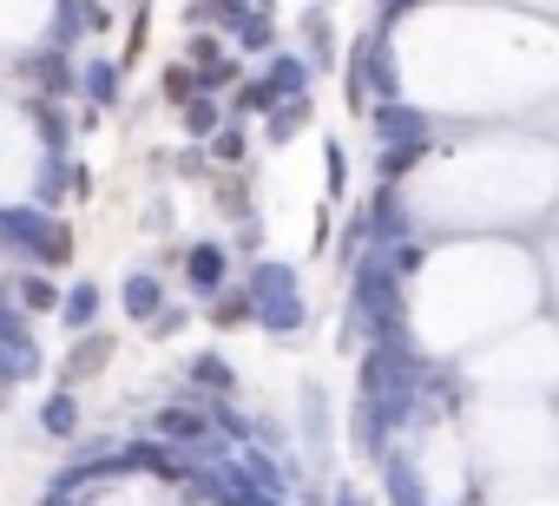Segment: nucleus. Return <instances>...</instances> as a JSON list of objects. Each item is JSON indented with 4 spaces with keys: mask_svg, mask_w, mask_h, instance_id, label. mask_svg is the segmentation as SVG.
Wrapping results in <instances>:
<instances>
[{
    "mask_svg": "<svg viewBox=\"0 0 559 506\" xmlns=\"http://www.w3.org/2000/svg\"><path fill=\"white\" fill-rule=\"evenodd\" d=\"M250 310L270 336H297L304 329V297H297V277L284 264H257L250 270Z\"/></svg>",
    "mask_w": 559,
    "mask_h": 506,
    "instance_id": "nucleus-2",
    "label": "nucleus"
},
{
    "mask_svg": "<svg viewBox=\"0 0 559 506\" xmlns=\"http://www.w3.org/2000/svg\"><path fill=\"white\" fill-rule=\"evenodd\" d=\"M336 506H362V499H356V493H343V499H336Z\"/></svg>",
    "mask_w": 559,
    "mask_h": 506,
    "instance_id": "nucleus-26",
    "label": "nucleus"
},
{
    "mask_svg": "<svg viewBox=\"0 0 559 506\" xmlns=\"http://www.w3.org/2000/svg\"><path fill=\"white\" fill-rule=\"evenodd\" d=\"M237 40H243L250 53H257V47H270V14H250V8H243V21H237Z\"/></svg>",
    "mask_w": 559,
    "mask_h": 506,
    "instance_id": "nucleus-20",
    "label": "nucleus"
},
{
    "mask_svg": "<svg viewBox=\"0 0 559 506\" xmlns=\"http://www.w3.org/2000/svg\"><path fill=\"white\" fill-rule=\"evenodd\" d=\"M67 171H73V165H60V158L47 165V178H40V204H60V197H67V184H73Z\"/></svg>",
    "mask_w": 559,
    "mask_h": 506,
    "instance_id": "nucleus-21",
    "label": "nucleus"
},
{
    "mask_svg": "<svg viewBox=\"0 0 559 506\" xmlns=\"http://www.w3.org/2000/svg\"><path fill=\"white\" fill-rule=\"evenodd\" d=\"M415 158H421V145H389V152H382V178H402Z\"/></svg>",
    "mask_w": 559,
    "mask_h": 506,
    "instance_id": "nucleus-23",
    "label": "nucleus"
},
{
    "mask_svg": "<svg viewBox=\"0 0 559 506\" xmlns=\"http://www.w3.org/2000/svg\"><path fill=\"white\" fill-rule=\"evenodd\" d=\"M80 93H86L93 106H112V99H119V67H112V60H86V67H80Z\"/></svg>",
    "mask_w": 559,
    "mask_h": 506,
    "instance_id": "nucleus-9",
    "label": "nucleus"
},
{
    "mask_svg": "<svg viewBox=\"0 0 559 506\" xmlns=\"http://www.w3.org/2000/svg\"><path fill=\"white\" fill-rule=\"evenodd\" d=\"M21 303H27V310H53V284H47V277H27V284H21Z\"/></svg>",
    "mask_w": 559,
    "mask_h": 506,
    "instance_id": "nucleus-24",
    "label": "nucleus"
},
{
    "mask_svg": "<svg viewBox=\"0 0 559 506\" xmlns=\"http://www.w3.org/2000/svg\"><path fill=\"white\" fill-rule=\"evenodd\" d=\"M106 356H112V342H106V336H86V342L67 356V369H60V375H67V382H80V375H86V369H99Z\"/></svg>",
    "mask_w": 559,
    "mask_h": 506,
    "instance_id": "nucleus-14",
    "label": "nucleus"
},
{
    "mask_svg": "<svg viewBox=\"0 0 559 506\" xmlns=\"http://www.w3.org/2000/svg\"><path fill=\"white\" fill-rule=\"evenodd\" d=\"M0 243L21 250V257H40V264L67 257V230H53L40 210H0Z\"/></svg>",
    "mask_w": 559,
    "mask_h": 506,
    "instance_id": "nucleus-3",
    "label": "nucleus"
},
{
    "mask_svg": "<svg viewBox=\"0 0 559 506\" xmlns=\"http://www.w3.org/2000/svg\"><path fill=\"white\" fill-rule=\"evenodd\" d=\"M257 86H263V99H270V106L304 99V86H310V60H297V53H276V60H270V80H257Z\"/></svg>",
    "mask_w": 559,
    "mask_h": 506,
    "instance_id": "nucleus-5",
    "label": "nucleus"
},
{
    "mask_svg": "<svg viewBox=\"0 0 559 506\" xmlns=\"http://www.w3.org/2000/svg\"><path fill=\"white\" fill-rule=\"evenodd\" d=\"M34 132H40V145L60 152V145H67V112H60V106H40V112H34Z\"/></svg>",
    "mask_w": 559,
    "mask_h": 506,
    "instance_id": "nucleus-18",
    "label": "nucleus"
},
{
    "mask_svg": "<svg viewBox=\"0 0 559 506\" xmlns=\"http://www.w3.org/2000/svg\"><path fill=\"white\" fill-rule=\"evenodd\" d=\"M362 323H369L376 342H402V290H395V270H382V264L356 270V310H349V329H362Z\"/></svg>",
    "mask_w": 559,
    "mask_h": 506,
    "instance_id": "nucleus-1",
    "label": "nucleus"
},
{
    "mask_svg": "<svg viewBox=\"0 0 559 506\" xmlns=\"http://www.w3.org/2000/svg\"><path fill=\"white\" fill-rule=\"evenodd\" d=\"M237 80V60H211V67H198V86L204 93H217V86H230Z\"/></svg>",
    "mask_w": 559,
    "mask_h": 506,
    "instance_id": "nucleus-22",
    "label": "nucleus"
},
{
    "mask_svg": "<svg viewBox=\"0 0 559 506\" xmlns=\"http://www.w3.org/2000/svg\"><path fill=\"white\" fill-rule=\"evenodd\" d=\"M86 27V0H60V21H53V47H67Z\"/></svg>",
    "mask_w": 559,
    "mask_h": 506,
    "instance_id": "nucleus-19",
    "label": "nucleus"
},
{
    "mask_svg": "<svg viewBox=\"0 0 559 506\" xmlns=\"http://www.w3.org/2000/svg\"><path fill=\"white\" fill-rule=\"evenodd\" d=\"M304 34H310L317 67H330V60H336V34H330V21H323V14H310V21H304Z\"/></svg>",
    "mask_w": 559,
    "mask_h": 506,
    "instance_id": "nucleus-17",
    "label": "nucleus"
},
{
    "mask_svg": "<svg viewBox=\"0 0 559 506\" xmlns=\"http://www.w3.org/2000/svg\"><path fill=\"white\" fill-rule=\"evenodd\" d=\"M185 270H191V290H198V297H217V290H224V270H230V257H224L217 243H198L191 257H185Z\"/></svg>",
    "mask_w": 559,
    "mask_h": 506,
    "instance_id": "nucleus-7",
    "label": "nucleus"
},
{
    "mask_svg": "<svg viewBox=\"0 0 559 506\" xmlns=\"http://www.w3.org/2000/svg\"><path fill=\"white\" fill-rule=\"evenodd\" d=\"M152 434H158L165 447H191V441H204V434H211V414H198V408H158Z\"/></svg>",
    "mask_w": 559,
    "mask_h": 506,
    "instance_id": "nucleus-6",
    "label": "nucleus"
},
{
    "mask_svg": "<svg viewBox=\"0 0 559 506\" xmlns=\"http://www.w3.org/2000/svg\"><path fill=\"white\" fill-rule=\"evenodd\" d=\"M40 427H47L53 441H73V427H80V401H73V395H53V401L40 408Z\"/></svg>",
    "mask_w": 559,
    "mask_h": 506,
    "instance_id": "nucleus-10",
    "label": "nucleus"
},
{
    "mask_svg": "<svg viewBox=\"0 0 559 506\" xmlns=\"http://www.w3.org/2000/svg\"><path fill=\"white\" fill-rule=\"evenodd\" d=\"M60 316H67V329H93V316H99V290H93V284H80V290L60 303Z\"/></svg>",
    "mask_w": 559,
    "mask_h": 506,
    "instance_id": "nucleus-13",
    "label": "nucleus"
},
{
    "mask_svg": "<svg viewBox=\"0 0 559 506\" xmlns=\"http://www.w3.org/2000/svg\"><path fill=\"white\" fill-rule=\"evenodd\" d=\"M304 119H310V106H304V99H284V106H276V119H270V145L297 138V132H304Z\"/></svg>",
    "mask_w": 559,
    "mask_h": 506,
    "instance_id": "nucleus-15",
    "label": "nucleus"
},
{
    "mask_svg": "<svg viewBox=\"0 0 559 506\" xmlns=\"http://www.w3.org/2000/svg\"><path fill=\"white\" fill-rule=\"evenodd\" d=\"M40 86L47 93H80V73L67 67V53L53 47V53H40Z\"/></svg>",
    "mask_w": 559,
    "mask_h": 506,
    "instance_id": "nucleus-12",
    "label": "nucleus"
},
{
    "mask_svg": "<svg viewBox=\"0 0 559 506\" xmlns=\"http://www.w3.org/2000/svg\"><path fill=\"white\" fill-rule=\"evenodd\" d=\"M191 86H198V73H165V93L171 99H191Z\"/></svg>",
    "mask_w": 559,
    "mask_h": 506,
    "instance_id": "nucleus-25",
    "label": "nucleus"
},
{
    "mask_svg": "<svg viewBox=\"0 0 559 506\" xmlns=\"http://www.w3.org/2000/svg\"><path fill=\"white\" fill-rule=\"evenodd\" d=\"M376 138H389V145H428V119L415 106H402V99H382L376 106Z\"/></svg>",
    "mask_w": 559,
    "mask_h": 506,
    "instance_id": "nucleus-4",
    "label": "nucleus"
},
{
    "mask_svg": "<svg viewBox=\"0 0 559 506\" xmlns=\"http://www.w3.org/2000/svg\"><path fill=\"white\" fill-rule=\"evenodd\" d=\"M119 303H126V316H132V323H152V316L165 310V284L139 270V277H126V290H119Z\"/></svg>",
    "mask_w": 559,
    "mask_h": 506,
    "instance_id": "nucleus-8",
    "label": "nucleus"
},
{
    "mask_svg": "<svg viewBox=\"0 0 559 506\" xmlns=\"http://www.w3.org/2000/svg\"><path fill=\"white\" fill-rule=\"evenodd\" d=\"M217 119H224V112H217L211 99H185V132H191V138H211Z\"/></svg>",
    "mask_w": 559,
    "mask_h": 506,
    "instance_id": "nucleus-16",
    "label": "nucleus"
},
{
    "mask_svg": "<svg viewBox=\"0 0 559 506\" xmlns=\"http://www.w3.org/2000/svg\"><path fill=\"white\" fill-rule=\"evenodd\" d=\"M191 382H198V388H211V395H230V388H237V375H230V362H224V356H198V362H191Z\"/></svg>",
    "mask_w": 559,
    "mask_h": 506,
    "instance_id": "nucleus-11",
    "label": "nucleus"
}]
</instances>
